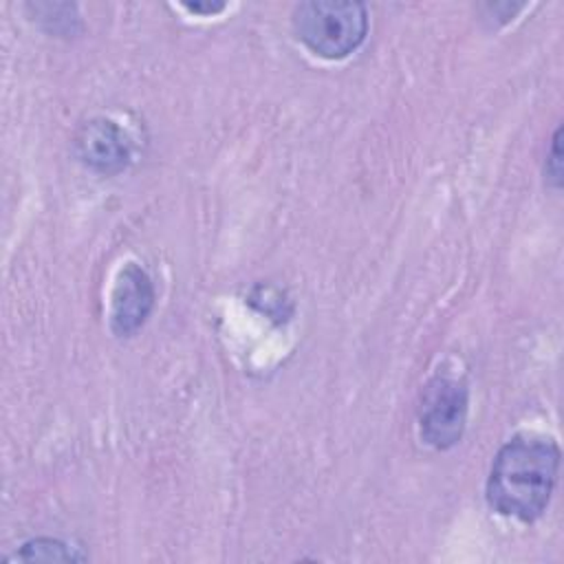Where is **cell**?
Returning <instances> with one entry per match:
<instances>
[{
  "instance_id": "ba28073f",
  "label": "cell",
  "mask_w": 564,
  "mask_h": 564,
  "mask_svg": "<svg viewBox=\"0 0 564 564\" xmlns=\"http://www.w3.org/2000/svg\"><path fill=\"white\" fill-rule=\"evenodd\" d=\"M185 7L194 13H218L225 9V2H207V4H198V2H185Z\"/></svg>"
},
{
  "instance_id": "277c9868",
  "label": "cell",
  "mask_w": 564,
  "mask_h": 564,
  "mask_svg": "<svg viewBox=\"0 0 564 564\" xmlns=\"http://www.w3.org/2000/svg\"><path fill=\"white\" fill-rule=\"evenodd\" d=\"M130 150L128 134L115 121L104 117L82 123L75 134L77 159L106 176L121 172L130 163Z\"/></svg>"
},
{
  "instance_id": "5b68a950",
  "label": "cell",
  "mask_w": 564,
  "mask_h": 564,
  "mask_svg": "<svg viewBox=\"0 0 564 564\" xmlns=\"http://www.w3.org/2000/svg\"><path fill=\"white\" fill-rule=\"evenodd\" d=\"M154 306V286L150 275L134 262H128L112 289L110 328L119 337H130L137 333Z\"/></svg>"
},
{
  "instance_id": "3957f363",
  "label": "cell",
  "mask_w": 564,
  "mask_h": 564,
  "mask_svg": "<svg viewBox=\"0 0 564 564\" xmlns=\"http://www.w3.org/2000/svg\"><path fill=\"white\" fill-rule=\"evenodd\" d=\"M467 386L449 377H434L423 388L419 403V430L427 445L449 449L460 441L467 421Z\"/></svg>"
},
{
  "instance_id": "7a4b0ae2",
  "label": "cell",
  "mask_w": 564,
  "mask_h": 564,
  "mask_svg": "<svg viewBox=\"0 0 564 564\" xmlns=\"http://www.w3.org/2000/svg\"><path fill=\"white\" fill-rule=\"evenodd\" d=\"M295 37L315 55L341 59L366 37L368 11L361 2L308 0L293 11Z\"/></svg>"
},
{
  "instance_id": "52a82bcc",
  "label": "cell",
  "mask_w": 564,
  "mask_h": 564,
  "mask_svg": "<svg viewBox=\"0 0 564 564\" xmlns=\"http://www.w3.org/2000/svg\"><path fill=\"white\" fill-rule=\"evenodd\" d=\"M560 134H562V128H557V130H555V134H553V139H551L549 154H546V163H544V176H546V183H551V187H560V185H562Z\"/></svg>"
},
{
  "instance_id": "8992f818",
  "label": "cell",
  "mask_w": 564,
  "mask_h": 564,
  "mask_svg": "<svg viewBox=\"0 0 564 564\" xmlns=\"http://www.w3.org/2000/svg\"><path fill=\"white\" fill-rule=\"evenodd\" d=\"M9 562H79L84 560L82 553L70 549L66 542L55 540V538H33L24 542L11 557Z\"/></svg>"
},
{
  "instance_id": "6da1fadb",
  "label": "cell",
  "mask_w": 564,
  "mask_h": 564,
  "mask_svg": "<svg viewBox=\"0 0 564 564\" xmlns=\"http://www.w3.org/2000/svg\"><path fill=\"white\" fill-rule=\"evenodd\" d=\"M560 471V447L553 438L518 434L507 441L489 469L487 502L507 518L538 520L553 496Z\"/></svg>"
}]
</instances>
